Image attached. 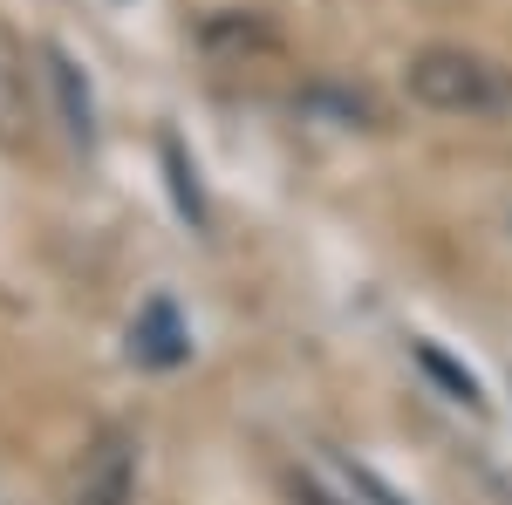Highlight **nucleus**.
I'll return each instance as SVG.
<instances>
[{
	"instance_id": "3",
	"label": "nucleus",
	"mask_w": 512,
	"mask_h": 505,
	"mask_svg": "<svg viewBox=\"0 0 512 505\" xmlns=\"http://www.w3.org/2000/svg\"><path fill=\"white\" fill-rule=\"evenodd\" d=\"M76 505H130V444L123 437H103L82 465Z\"/></svg>"
},
{
	"instance_id": "4",
	"label": "nucleus",
	"mask_w": 512,
	"mask_h": 505,
	"mask_svg": "<svg viewBox=\"0 0 512 505\" xmlns=\"http://www.w3.org/2000/svg\"><path fill=\"white\" fill-rule=\"evenodd\" d=\"M28 137V48L0 28V144Z\"/></svg>"
},
{
	"instance_id": "2",
	"label": "nucleus",
	"mask_w": 512,
	"mask_h": 505,
	"mask_svg": "<svg viewBox=\"0 0 512 505\" xmlns=\"http://www.w3.org/2000/svg\"><path fill=\"white\" fill-rule=\"evenodd\" d=\"M130 355H137L144 369H178V362L192 355V335L178 328L171 301H151V308L137 314V328H130Z\"/></svg>"
},
{
	"instance_id": "1",
	"label": "nucleus",
	"mask_w": 512,
	"mask_h": 505,
	"mask_svg": "<svg viewBox=\"0 0 512 505\" xmlns=\"http://www.w3.org/2000/svg\"><path fill=\"white\" fill-rule=\"evenodd\" d=\"M403 89L444 117H506L512 110V69H499L492 55H472V48H444V41L410 55Z\"/></svg>"
},
{
	"instance_id": "7",
	"label": "nucleus",
	"mask_w": 512,
	"mask_h": 505,
	"mask_svg": "<svg viewBox=\"0 0 512 505\" xmlns=\"http://www.w3.org/2000/svg\"><path fill=\"white\" fill-rule=\"evenodd\" d=\"M164 157H171V178H178V205L198 219V185H192V171H185V157H178V144H164Z\"/></svg>"
},
{
	"instance_id": "5",
	"label": "nucleus",
	"mask_w": 512,
	"mask_h": 505,
	"mask_svg": "<svg viewBox=\"0 0 512 505\" xmlns=\"http://www.w3.org/2000/svg\"><path fill=\"white\" fill-rule=\"evenodd\" d=\"M48 82H55V96H62V117L76 137H96V110H89V89H82V69L62 55V48H48Z\"/></svg>"
},
{
	"instance_id": "6",
	"label": "nucleus",
	"mask_w": 512,
	"mask_h": 505,
	"mask_svg": "<svg viewBox=\"0 0 512 505\" xmlns=\"http://www.w3.org/2000/svg\"><path fill=\"white\" fill-rule=\"evenodd\" d=\"M417 362H424V369H431V376H437L444 389H451L458 403H472V410H478V383H472V376H465V369H458V362H451L444 349H431V342H417Z\"/></svg>"
},
{
	"instance_id": "8",
	"label": "nucleus",
	"mask_w": 512,
	"mask_h": 505,
	"mask_svg": "<svg viewBox=\"0 0 512 505\" xmlns=\"http://www.w3.org/2000/svg\"><path fill=\"white\" fill-rule=\"evenodd\" d=\"M294 499H301V505H342V499H328L315 478H301V492H294Z\"/></svg>"
}]
</instances>
